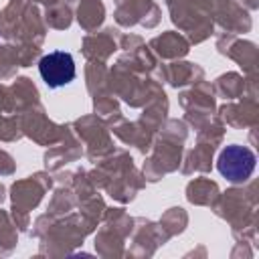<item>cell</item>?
Instances as JSON below:
<instances>
[{"label":"cell","instance_id":"obj_7","mask_svg":"<svg viewBox=\"0 0 259 259\" xmlns=\"http://www.w3.org/2000/svg\"><path fill=\"white\" fill-rule=\"evenodd\" d=\"M217 194H219L217 184L206 180V178H196L186 188V196L194 204H210L217 198Z\"/></svg>","mask_w":259,"mask_h":259},{"label":"cell","instance_id":"obj_9","mask_svg":"<svg viewBox=\"0 0 259 259\" xmlns=\"http://www.w3.org/2000/svg\"><path fill=\"white\" fill-rule=\"evenodd\" d=\"M217 146L212 144H200L198 148H194V152L188 154L186 158V166L182 168L184 172H192V170H208L210 168V158H212V152H214Z\"/></svg>","mask_w":259,"mask_h":259},{"label":"cell","instance_id":"obj_14","mask_svg":"<svg viewBox=\"0 0 259 259\" xmlns=\"http://www.w3.org/2000/svg\"><path fill=\"white\" fill-rule=\"evenodd\" d=\"M2 198H4V188H2V184H0V202H2Z\"/></svg>","mask_w":259,"mask_h":259},{"label":"cell","instance_id":"obj_2","mask_svg":"<svg viewBox=\"0 0 259 259\" xmlns=\"http://www.w3.org/2000/svg\"><path fill=\"white\" fill-rule=\"evenodd\" d=\"M38 71L47 87L59 89V87L69 85L75 79V61L65 51H53L40 59Z\"/></svg>","mask_w":259,"mask_h":259},{"label":"cell","instance_id":"obj_5","mask_svg":"<svg viewBox=\"0 0 259 259\" xmlns=\"http://www.w3.org/2000/svg\"><path fill=\"white\" fill-rule=\"evenodd\" d=\"M150 45H152V49H156V53L160 57H166V59L182 57L188 51V42L178 32H164V34L156 36Z\"/></svg>","mask_w":259,"mask_h":259},{"label":"cell","instance_id":"obj_8","mask_svg":"<svg viewBox=\"0 0 259 259\" xmlns=\"http://www.w3.org/2000/svg\"><path fill=\"white\" fill-rule=\"evenodd\" d=\"M194 77H202V69L196 67V65H192V63H174L172 67L166 69V79L174 87L192 83Z\"/></svg>","mask_w":259,"mask_h":259},{"label":"cell","instance_id":"obj_10","mask_svg":"<svg viewBox=\"0 0 259 259\" xmlns=\"http://www.w3.org/2000/svg\"><path fill=\"white\" fill-rule=\"evenodd\" d=\"M243 87H245L243 77L237 75V73H227V75H223V77L217 79V91H219V95H223L225 99H235V97H239V95L243 93Z\"/></svg>","mask_w":259,"mask_h":259},{"label":"cell","instance_id":"obj_12","mask_svg":"<svg viewBox=\"0 0 259 259\" xmlns=\"http://www.w3.org/2000/svg\"><path fill=\"white\" fill-rule=\"evenodd\" d=\"M162 223H170V225H174V227H172V233H176V231H182V229H184L186 214H184L182 208H170V210L166 212V217H164Z\"/></svg>","mask_w":259,"mask_h":259},{"label":"cell","instance_id":"obj_13","mask_svg":"<svg viewBox=\"0 0 259 259\" xmlns=\"http://www.w3.org/2000/svg\"><path fill=\"white\" fill-rule=\"evenodd\" d=\"M12 172H14V160L4 150H0V174H12Z\"/></svg>","mask_w":259,"mask_h":259},{"label":"cell","instance_id":"obj_4","mask_svg":"<svg viewBox=\"0 0 259 259\" xmlns=\"http://www.w3.org/2000/svg\"><path fill=\"white\" fill-rule=\"evenodd\" d=\"M115 30H105L103 34H91L85 38L83 42V53L87 59L91 61H103L107 59L113 51H115V38H113Z\"/></svg>","mask_w":259,"mask_h":259},{"label":"cell","instance_id":"obj_3","mask_svg":"<svg viewBox=\"0 0 259 259\" xmlns=\"http://www.w3.org/2000/svg\"><path fill=\"white\" fill-rule=\"evenodd\" d=\"M45 178H47L45 174H34L12 186V200H14V206H18V210H26L38 204L42 190L49 188L51 184V180H45Z\"/></svg>","mask_w":259,"mask_h":259},{"label":"cell","instance_id":"obj_1","mask_svg":"<svg viewBox=\"0 0 259 259\" xmlns=\"http://www.w3.org/2000/svg\"><path fill=\"white\" fill-rule=\"evenodd\" d=\"M255 154L247 146L231 144L219 156V172L231 182H245L255 170Z\"/></svg>","mask_w":259,"mask_h":259},{"label":"cell","instance_id":"obj_11","mask_svg":"<svg viewBox=\"0 0 259 259\" xmlns=\"http://www.w3.org/2000/svg\"><path fill=\"white\" fill-rule=\"evenodd\" d=\"M16 65H18L16 49L0 47V75H2V77H10Z\"/></svg>","mask_w":259,"mask_h":259},{"label":"cell","instance_id":"obj_6","mask_svg":"<svg viewBox=\"0 0 259 259\" xmlns=\"http://www.w3.org/2000/svg\"><path fill=\"white\" fill-rule=\"evenodd\" d=\"M105 10L99 0H83L77 6V20L85 30H93L103 22Z\"/></svg>","mask_w":259,"mask_h":259}]
</instances>
